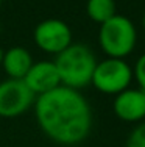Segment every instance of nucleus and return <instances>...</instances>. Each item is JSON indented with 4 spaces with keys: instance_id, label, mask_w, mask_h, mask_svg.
<instances>
[{
    "instance_id": "1",
    "label": "nucleus",
    "mask_w": 145,
    "mask_h": 147,
    "mask_svg": "<svg viewBox=\"0 0 145 147\" xmlns=\"http://www.w3.org/2000/svg\"><path fill=\"white\" fill-rule=\"evenodd\" d=\"M34 114L41 130L58 144H80L91 133L92 111L88 100L80 91L67 86L37 96Z\"/></svg>"
},
{
    "instance_id": "2",
    "label": "nucleus",
    "mask_w": 145,
    "mask_h": 147,
    "mask_svg": "<svg viewBox=\"0 0 145 147\" xmlns=\"http://www.w3.org/2000/svg\"><path fill=\"white\" fill-rule=\"evenodd\" d=\"M55 66L59 74L61 85L80 91L91 85L97 58L88 45L72 42L67 49L56 55Z\"/></svg>"
},
{
    "instance_id": "3",
    "label": "nucleus",
    "mask_w": 145,
    "mask_h": 147,
    "mask_svg": "<svg viewBox=\"0 0 145 147\" xmlns=\"http://www.w3.org/2000/svg\"><path fill=\"white\" fill-rule=\"evenodd\" d=\"M98 44L109 58H123L133 53L137 44V31L134 24L122 14L100 24Z\"/></svg>"
},
{
    "instance_id": "4",
    "label": "nucleus",
    "mask_w": 145,
    "mask_h": 147,
    "mask_svg": "<svg viewBox=\"0 0 145 147\" xmlns=\"http://www.w3.org/2000/svg\"><path fill=\"white\" fill-rule=\"evenodd\" d=\"M133 80V69L123 58H106L97 61L91 85L103 94H114L125 91Z\"/></svg>"
},
{
    "instance_id": "5",
    "label": "nucleus",
    "mask_w": 145,
    "mask_h": 147,
    "mask_svg": "<svg viewBox=\"0 0 145 147\" xmlns=\"http://www.w3.org/2000/svg\"><path fill=\"white\" fill-rule=\"evenodd\" d=\"M36 102V94L27 86L23 78H8L0 82V117H17Z\"/></svg>"
},
{
    "instance_id": "6",
    "label": "nucleus",
    "mask_w": 145,
    "mask_h": 147,
    "mask_svg": "<svg viewBox=\"0 0 145 147\" xmlns=\"http://www.w3.org/2000/svg\"><path fill=\"white\" fill-rule=\"evenodd\" d=\"M33 38L42 52L58 55L72 44V30L61 19H45L36 25Z\"/></svg>"
},
{
    "instance_id": "7",
    "label": "nucleus",
    "mask_w": 145,
    "mask_h": 147,
    "mask_svg": "<svg viewBox=\"0 0 145 147\" xmlns=\"http://www.w3.org/2000/svg\"><path fill=\"white\" fill-rule=\"evenodd\" d=\"M114 113L125 122H140L145 117V91L126 88L119 92L112 102Z\"/></svg>"
},
{
    "instance_id": "8",
    "label": "nucleus",
    "mask_w": 145,
    "mask_h": 147,
    "mask_svg": "<svg viewBox=\"0 0 145 147\" xmlns=\"http://www.w3.org/2000/svg\"><path fill=\"white\" fill-rule=\"evenodd\" d=\"M23 82L36 94V97L42 96L45 92H50L51 89L61 86V78L56 66H55V61L33 63L30 71L23 77Z\"/></svg>"
},
{
    "instance_id": "9",
    "label": "nucleus",
    "mask_w": 145,
    "mask_h": 147,
    "mask_svg": "<svg viewBox=\"0 0 145 147\" xmlns=\"http://www.w3.org/2000/svg\"><path fill=\"white\" fill-rule=\"evenodd\" d=\"M33 64V58L27 49L16 45L5 52L2 67L8 78H23Z\"/></svg>"
},
{
    "instance_id": "10",
    "label": "nucleus",
    "mask_w": 145,
    "mask_h": 147,
    "mask_svg": "<svg viewBox=\"0 0 145 147\" xmlns=\"http://www.w3.org/2000/svg\"><path fill=\"white\" fill-rule=\"evenodd\" d=\"M86 13L89 19L97 24H103L111 19L116 13V2L114 0H88Z\"/></svg>"
},
{
    "instance_id": "11",
    "label": "nucleus",
    "mask_w": 145,
    "mask_h": 147,
    "mask_svg": "<svg viewBox=\"0 0 145 147\" xmlns=\"http://www.w3.org/2000/svg\"><path fill=\"white\" fill-rule=\"evenodd\" d=\"M126 147H145V122L134 127L126 139Z\"/></svg>"
},
{
    "instance_id": "12",
    "label": "nucleus",
    "mask_w": 145,
    "mask_h": 147,
    "mask_svg": "<svg viewBox=\"0 0 145 147\" xmlns=\"http://www.w3.org/2000/svg\"><path fill=\"white\" fill-rule=\"evenodd\" d=\"M133 77L136 78L139 88L145 91V53L140 55L139 59L136 61V66L133 69Z\"/></svg>"
},
{
    "instance_id": "13",
    "label": "nucleus",
    "mask_w": 145,
    "mask_h": 147,
    "mask_svg": "<svg viewBox=\"0 0 145 147\" xmlns=\"http://www.w3.org/2000/svg\"><path fill=\"white\" fill-rule=\"evenodd\" d=\"M3 55H5V50L0 47V66H2V61H3Z\"/></svg>"
},
{
    "instance_id": "14",
    "label": "nucleus",
    "mask_w": 145,
    "mask_h": 147,
    "mask_svg": "<svg viewBox=\"0 0 145 147\" xmlns=\"http://www.w3.org/2000/svg\"><path fill=\"white\" fill-rule=\"evenodd\" d=\"M142 25H144V30H145V13H144V17H142Z\"/></svg>"
},
{
    "instance_id": "15",
    "label": "nucleus",
    "mask_w": 145,
    "mask_h": 147,
    "mask_svg": "<svg viewBox=\"0 0 145 147\" xmlns=\"http://www.w3.org/2000/svg\"><path fill=\"white\" fill-rule=\"evenodd\" d=\"M0 8H2V0H0Z\"/></svg>"
}]
</instances>
